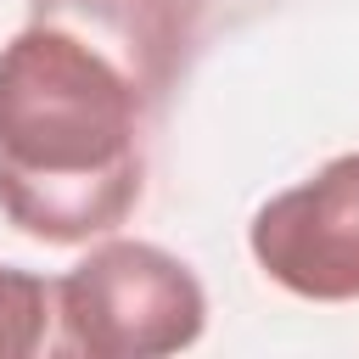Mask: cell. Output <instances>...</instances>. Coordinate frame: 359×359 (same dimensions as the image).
Returning a JSON list of instances; mask_svg holds the SVG:
<instances>
[{
	"instance_id": "6da1fadb",
	"label": "cell",
	"mask_w": 359,
	"mask_h": 359,
	"mask_svg": "<svg viewBox=\"0 0 359 359\" xmlns=\"http://www.w3.org/2000/svg\"><path fill=\"white\" fill-rule=\"evenodd\" d=\"M157 107L84 34L28 17L0 45V213L17 236L79 247L112 236L146 191Z\"/></svg>"
},
{
	"instance_id": "7a4b0ae2",
	"label": "cell",
	"mask_w": 359,
	"mask_h": 359,
	"mask_svg": "<svg viewBox=\"0 0 359 359\" xmlns=\"http://www.w3.org/2000/svg\"><path fill=\"white\" fill-rule=\"evenodd\" d=\"M208 325V292L157 241L101 236L56 280V348L84 359L180 353Z\"/></svg>"
},
{
	"instance_id": "3957f363",
	"label": "cell",
	"mask_w": 359,
	"mask_h": 359,
	"mask_svg": "<svg viewBox=\"0 0 359 359\" xmlns=\"http://www.w3.org/2000/svg\"><path fill=\"white\" fill-rule=\"evenodd\" d=\"M247 247L280 292L359 303V151H342L269 196L247 224Z\"/></svg>"
},
{
	"instance_id": "277c9868",
	"label": "cell",
	"mask_w": 359,
	"mask_h": 359,
	"mask_svg": "<svg viewBox=\"0 0 359 359\" xmlns=\"http://www.w3.org/2000/svg\"><path fill=\"white\" fill-rule=\"evenodd\" d=\"M28 17L62 22L101 45L151 107L174 95L202 39V0H34Z\"/></svg>"
},
{
	"instance_id": "5b68a950",
	"label": "cell",
	"mask_w": 359,
	"mask_h": 359,
	"mask_svg": "<svg viewBox=\"0 0 359 359\" xmlns=\"http://www.w3.org/2000/svg\"><path fill=\"white\" fill-rule=\"evenodd\" d=\"M56 325V280L0 264V359H28Z\"/></svg>"
}]
</instances>
